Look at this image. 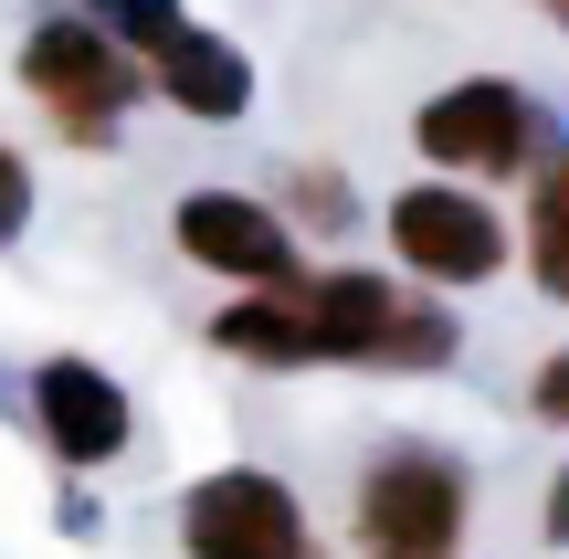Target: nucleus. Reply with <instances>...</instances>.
I'll return each mask as SVG.
<instances>
[{"label": "nucleus", "mask_w": 569, "mask_h": 559, "mask_svg": "<svg viewBox=\"0 0 569 559\" xmlns=\"http://www.w3.org/2000/svg\"><path fill=\"white\" fill-rule=\"evenodd\" d=\"M528 274H538V296L569 307V138L528 169Z\"/></svg>", "instance_id": "obj_10"}, {"label": "nucleus", "mask_w": 569, "mask_h": 559, "mask_svg": "<svg viewBox=\"0 0 569 559\" xmlns=\"http://www.w3.org/2000/svg\"><path fill=\"white\" fill-rule=\"evenodd\" d=\"M169 243H180L190 264L232 274V286L306 274L296 264V222H284L274 201H253V190H180V201H169Z\"/></svg>", "instance_id": "obj_8"}, {"label": "nucleus", "mask_w": 569, "mask_h": 559, "mask_svg": "<svg viewBox=\"0 0 569 559\" xmlns=\"http://www.w3.org/2000/svg\"><path fill=\"white\" fill-rule=\"evenodd\" d=\"M32 422H42V443H53L63 476H96V465H117L127 433H138L127 391L96 370V359H42V370H32Z\"/></svg>", "instance_id": "obj_9"}, {"label": "nucleus", "mask_w": 569, "mask_h": 559, "mask_svg": "<svg viewBox=\"0 0 569 559\" xmlns=\"http://www.w3.org/2000/svg\"><path fill=\"white\" fill-rule=\"evenodd\" d=\"M211 349L253 359V370H443L465 328H453V307L390 286V274L327 264V274L243 286L211 317Z\"/></svg>", "instance_id": "obj_1"}, {"label": "nucleus", "mask_w": 569, "mask_h": 559, "mask_svg": "<svg viewBox=\"0 0 569 559\" xmlns=\"http://www.w3.org/2000/svg\"><path fill=\"white\" fill-rule=\"evenodd\" d=\"M528 412L549 422V433H569V349H559V359H538V380H528Z\"/></svg>", "instance_id": "obj_12"}, {"label": "nucleus", "mask_w": 569, "mask_h": 559, "mask_svg": "<svg viewBox=\"0 0 569 559\" xmlns=\"http://www.w3.org/2000/svg\"><path fill=\"white\" fill-rule=\"evenodd\" d=\"M180 549L190 559H306L317 528H306V497L264 465H222L180 497Z\"/></svg>", "instance_id": "obj_6"}, {"label": "nucleus", "mask_w": 569, "mask_h": 559, "mask_svg": "<svg viewBox=\"0 0 569 559\" xmlns=\"http://www.w3.org/2000/svg\"><path fill=\"white\" fill-rule=\"evenodd\" d=\"M21 222H32V169L0 148V243H21Z\"/></svg>", "instance_id": "obj_13"}, {"label": "nucleus", "mask_w": 569, "mask_h": 559, "mask_svg": "<svg viewBox=\"0 0 569 559\" xmlns=\"http://www.w3.org/2000/svg\"><path fill=\"white\" fill-rule=\"evenodd\" d=\"M465 528H475V465L453 443H390L348 497L359 559H465Z\"/></svg>", "instance_id": "obj_3"}, {"label": "nucleus", "mask_w": 569, "mask_h": 559, "mask_svg": "<svg viewBox=\"0 0 569 559\" xmlns=\"http://www.w3.org/2000/svg\"><path fill=\"white\" fill-rule=\"evenodd\" d=\"M549 549H569V465L549 476Z\"/></svg>", "instance_id": "obj_14"}, {"label": "nucleus", "mask_w": 569, "mask_h": 559, "mask_svg": "<svg viewBox=\"0 0 569 559\" xmlns=\"http://www.w3.org/2000/svg\"><path fill=\"white\" fill-rule=\"evenodd\" d=\"M306 559H327V549H306Z\"/></svg>", "instance_id": "obj_16"}, {"label": "nucleus", "mask_w": 569, "mask_h": 559, "mask_svg": "<svg viewBox=\"0 0 569 559\" xmlns=\"http://www.w3.org/2000/svg\"><path fill=\"white\" fill-rule=\"evenodd\" d=\"M411 138H422L432 169H465V180H517V169L549 159L538 96H528V84H507V74H465V84H443V96H422Z\"/></svg>", "instance_id": "obj_5"}, {"label": "nucleus", "mask_w": 569, "mask_h": 559, "mask_svg": "<svg viewBox=\"0 0 569 559\" xmlns=\"http://www.w3.org/2000/svg\"><path fill=\"white\" fill-rule=\"evenodd\" d=\"M148 63L127 32H106L96 11H42L32 32H21V96L53 117L63 148H117L127 106H138Z\"/></svg>", "instance_id": "obj_2"}, {"label": "nucleus", "mask_w": 569, "mask_h": 559, "mask_svg": "<svg viewBox=\"0 0 569 559\" xmlns=\"http://www.w3.org/2000/svg\"><path fill=\"white\" fill-rule=\"evenodd\" d=\"M284 201H296L306 232H348V211H359V201H348V180H338V169H317V159L284 169Z\"/></svg>", "instance_id": "obj_11"}, {"label": "nucleus", "mask_w": 569, "mask_h": 559, "mask_svg": "<svg viewBox=\"0 0 569 559\" xmlns=\"http://www.w3.org/2000/svg\"><path fill=\"white\" fill-rule=\"evenodd\" d=\"M549 21H559V32H569V0H549Z\"/></svg>", "instance_id": "obj_15"}, {"label": "nucleus", "mask_w": 569, "mask_h": 559, "mask_svg": "<svg viewBox=\"0 0 569 559\" xmlns=\"http://www.w3.org/2000/svg\"><path fill=\"white\" fill-rule=\"evenodd\" d=\"M390 253L422 286H496L507 274V222H496V201H475L453 180H411V190H390Z\"/></svg>", "instance_id": "obj_7"}, {"label": "nucleus", "mask_w": 569, "mask_h": 559, "mask_svg": "<svg viewBox=\"0 0 569 559\" xmlns=\"http://www.w3.org/2000/svg\"><path fill=\"white\" fill-rule=\"evenodd\" d=\"M96 21L138 42L148 84H159V96L180 106V117H201V127H232V117L253 106V63L232 53L222 32H201V21H190L180 0H96Z\"/></svg>", "instance_id": "obj_4"}]
</instances>
